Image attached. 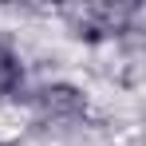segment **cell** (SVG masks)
<instances>
[{
	"label": "cell",
	"instance_id": "obj_3",
	"mask_svg": "<svg viewBox=\"0 0 146 146\" xmlns=\"http://www.w3.org/2000/svg\"><path fill=\"white\" fill-rule=\"evenodd\" d=\"M0 146H20V142H12V138H0Z\"/></svg>",
	"mask_w": 146,
	"mask_h": 146
},
{
	"label": "cell",
	"instance_id": "obj_1",
	"mask_svg": "<svg viewBox=\"0 0 146 146\" xmlns=\"http://www.w3.org/2000/svg\"><path fill=\"white\" fill-rule=\"evenodd\" d=\"M20 103L32 115V122L44 126V130H75V126H87V119H91V95L75 79L28 83Z\"/></svg>",
	"mask_w": 146,
	"mask_h": 146
},
{
	"label": "cell",
	"instance_id": "obj_2",
	"mask_svg": "<svg viewBox=\"0 0 146 146\" xmlns=\"http://www.w3.org/2000/svg\"><path fill=\"white\" fill-rule=\"evenodd\" d=\"M28 59L8 36H0V103H20L28 91Z\"/></svg>",
	"mask_w": 146,
	"mask_h": 146
}]
</instances>
